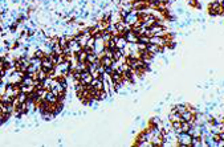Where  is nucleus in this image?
<instances>
[{
	"label": "nucleus",
	"instance_id": "obj_9",
	"mask_svg": "<svg viewBox=\"0 0 224 147\" xmlns=\"http://www.w3.org/2000/svg\"><path fill=\"white\" fill-rule=\"evenodd\" d=\"M114 37H116V48L124 49L128 45V41H126V39H125L124 36H114Z\"/></svg>",
	"mask_w": 224,
	"mask_h": 147
},
{
	"label": "nucleus",
	"instance_id": "obj_17",
	"mask_svg": "<svg viewBox=\"0 0 224 147\" xmlns=\"http://www.w3.org/2000/svg\"><path fill=\"white\" fill-rule=\"evenodd\" d=\"M58 45H60V47H61L62 49L68 47V40L65 39V36H64V35L58 37Z\"/></svg>",
	"mask_w": 224,
	"mask_h": 147
},
{
	"label": "nucleus",
	"instance_id": "obj_4",
	"mask_svg": "<svg viewBox=\"0 0 224 147\" xmlns=\"http://www.w3.org/2000/svg\"><path fill=\"white\" fill-rule=\"evenodd\" d=\"M93 77L92 74H90L89 70H82V72H80V82L81 84H84V85H89L90 82H92Z\"/></svg>",
	"mask_w": 224,
	"mask_h": 147
},
{
	"label": "nucleus",
	"instance_id": "obj_6",
	"mask_svg": "<svg viewBox=\"0 0 224 147\" xmlns=\"http://www.w3.org/2000/svg\"><path fill=\"white\" fill-rule=\"evenodd\" d=\"M68 47L70 48V50H72V53H78L80 50L82 49V47L80 45V43H78L77 40H70V41H68Z\"/></svg>",
	"mask_w": 224,
	"mask_h": 147
},
{
	"label": "nucleus",
	"instance_id": "obj_8",
	"mask_svg": "<svg viewBox=\"0 0 224 147\" xmlns=\"http://www.w3.org/2000/svg\"><path fill=\"white\" fill-rule=\"evenodd\" d=\"M124 37L126 39V41L128 43H138V36L135 35L133 31H126L125 32Z\"/></svg>",
	"mask_w": 224,
	"mask_h": 147
},
{
	"label": "nucleus",
	"instance_id": "obj_24",
	"mask_svg": "<svg viewBox=\"0 0 224 147\" xmlns=\"http://www.w3.org/2000/svg\"><path fill=\"white\" fill-rule=\"evenodd\" d=\"M190 147H200V138H194L191 139V146Z\"/></svg>",
	"mask_w": 224,
	"mask_h": 147
},
{
	"label": "nucleus",
	"instance_id": "obj_28",
	"mask_svg": "<svg viewBox=\"0 0 224 147\" xmlns=\"http://www.w3.org/2000/svg\"><path fill=\"white\" fill-rule=\"evenodd\" d=\"M0 98H1V94H0Z\"/></svg>",
	"mask_w": 224,
	"mask_h": 147
},
{
	"label": "nucleus",
	"instance_id": "obj_14",
	"mask_svg": "<svg viewBox=\"0 0 224 147\" xmlns=\"http://www.w3.org/2000/svg\"><path fill=\"white\" fill-rule=\"evenodd\" d=\"M36 74H37V80H40V81H44L48 77V74H46V72L44 69H39L36 72Z\"/></svg>",
	"mask_w": 224,
	"mask_h": 147
},
{
	"label": "nucleus",
	"instance_id": "obj_23",
	"mask_svg": "<svg viewBox=\"0 0 224 147\" xmlns=\"http://www.w3.org/2000/svg\"><path fill=\"white\" fill-rule=\"evenodd\" d=\"M149 40H150V37L146 35H141L138 36V43H142V44H149Z\"/></svg>",
	"mask_w": 224,
	"mask_h": 147
},
{
	"label": "nucleus",
	"instance_id": "obj_21",
	"mask_svg": "<svg viewBox=\"0 0 224 147\" xmlns=\"http://www.w3.org/2000/svg\"><path fill=\"white\" fill-rule=\"evenodd\" d=\"M191 127V125L187 122V121H180V129H182V131H188V129Z\"/></svg>",
	"mask_w": 224,
	"mask_h": 147
},
{
	"label": "nucleus",
	"instance_id": "obj_11",
	"mask_svg": "<svg viewBox=\"0 0 224 147\" xmlns=\"http://www.w3.org/2000/svg\"><path fill=\"white\" fill-rule=\"evenodd\" d=\"M40 114H41V118H43L44 121H52V119H54V117H56V114H53L52 111H48V110H41Z\"/></svg>",
	"mask_w": 224,
	"mask_h": 147
},
{
	"label": "nucleus",
	"instance_id": "obj_16",
	"mask_svg": "<svg viewBox=\"0 0 224 147\" xmlns=\"http://www.w3.org/2000/svg\"><path fill=\"white\" fill-rule=\"evenodd\" d=\"M17 101H19V103H24V102H27L28 100V94L27 93H24V92H20L19 96H17Z\"/></svg>",
	"mask_w": 224,
	"mask_h": 147
},
{
	"label": "nucleus",
	"instance_id": "obj_22",
	"mask_svg": "<svg viewBox=\"0 0 224 147\" xmlns=\"http://www.w3.org/2000/svg\"><path fill=\"white\" fill-rule=\"evenodd\" d=\"M161 123H162V119H161L159 117H154V118H151V119H150V123H149V125H153V126H159Z\"/></svg>",
	"mask_w": 224,
	"mask_h": 147
},
{
	"label": "nucleus",
	"instance_id": "obj_1",
	"mask_svg": "<svg viewBox=\"0 0 224 147\" xmlns=\"http://www.w3.org/2000/svg\"><path fill=\"white\" fill-rule=\"evenodd\" d=\"M191 139H192V136L190 135L188 132H186V131H182L180 134L176 135V143H178V146L190 147V146H191Z\"/></svg>",
	"mask_w": 224,
	"mask_h": 147
},
{
	"label": "nucleus",
	"instance_id": "obj_3",
	"mask_svg": "<svg viewBox=\"0 0 224 147\" xmlns=\"http://www.w3.org/2000/svg\"><path fill=\"white\" fill-rule=\"evenodd\" d=\"M104 49H105V43H104V40L101 39V36L100 37H94V47H93L94 53L98 54L101 52H104Z\"/></svg>",
	"mask_w": 224,
	"mask_h": 147
},
{
	"label": "nucleus",
	"instance_id": "obj_2",
	"mask_svg": "<svg viewBox=\"0 0 224 147\" xmlns=\"http://www.w3.org/2000/svg\"><path fill=\"white\" fill-rule=\"evenodd\" d=\"M122 20H124L126 24H129V25H134V24L138 21V11H137V9H131Z\"/></svg>",
	"mask_w": 224,
	"mask_h": 147
},
{
	"label": "nucleus",
	"instance_id": "obj_18",
	"mask_svg": "<svg viewBox=\"0 0 224 147\" xmlns=\"http://www.w3.org/2000/svg\"><path fill=\"white\" fill-rule=\"evenodd\" d=\"M33 57L40 58V60H43V58L45 57V53H44L43 50H41L39 47H37V48H36V50H35V56H33Z\"/></svg>",
	"mask_w": 224,
	"mask_h": 147
},
{
	"label": "nucleus",
	"instance_id": "obj_20",
	"mask_svg": "<svg viewBox=\"0 0 224 147\" xmlns=\"http://www.w3.org/2000/svg\"><path fill=\"white\" fill-rule=\"evenodd\" d=\"M100 60H101V64L104 66H110L113 62V58H108V57H105V56L102 58H100Z\"/></svg>",
	"mask_w": 224,
	"mask_h": 147
},
{
	"label": "nucleus",
	"instance_id": "obj_27",
	"mask_svg": "<svg viewBox=\"0 0 224 147\" xmlns=\"http://www.w3.org/2000/svg\"><path fill=\"white\" fill-rule=\"evenodd\" d=\"M114 70L112 69V66H105V72L104 73H108V74H112Z\"/></svg>",
	"mask_w": 224,
	"mask_h": 147
},
{
	"label": "nucleus",
	"instance_id": "obj_10",
	"mask_svg": "<svg viewBox=\"0 0 224 147\" xmlns=\"http://www.w3.org/2000/svg\"><path fill=\"white\" fill-rule=\"evenodd\" d=\"M90 85H92L93 88L97 90V92H100V90H102L104 82H102V80H101V78H93L92 82H90Z\"/></svg>",
	"mask_w": 224,
	"mask_h": 147
},
{
	"label": "nucleus",
	"instance_id": "obj_15",
	"mask_svg": "<svg viewBox=\"0 0 224 147\" xmlns=\"http://www.w3.org/2000/svg\"><path fill=\"white\" fill-rule=\"evenodd\" d=\"M86 52L84 49H81L78 53H76V56H77V58H78V61H81V62H85L86 61Z\"/></svg>",
	"mask_w": 224,
	"mask_h": 147
},
{
	"label": "nucleus",
	"instance_id": "obj_19",
	"mask_svg": "<svg viewBox=\"0 0 224 147\" xmlns=\"http://www.w3.org/2000/svg\"><path fill=\"white\" fill-rule=\"evenodd\" d=\"M97 58H98V57H97L96 53H88V54H86V62H89V64L94 62Z\"/></svg>",
	"mask_w": 224,
	"mask_h": 147
},
{
	"label": "nucleus",
	"instance_id": "obj_25",
	"mask_svg": "<svg viewBox=\"0 0 224 147\" xmlns=\"http://www.w3.org/2000/svg\"><path fill=\"white\" fill-rule=\"evenodd\" d=\"M104 56L108 58H113V49H109V48H105L104 49Z\"/></svg>",
	"mask_w": 224,
	"mask_h": 147
},
{
	"label": "nucleus",
	"instance_id": "obj_12",
	"mask_svg": "<svg viewBox=\"0 0 224 147\" xmlns=\"http://www.w3.org/2000/svg\"><path fill=\"white\" fill-rule=\"evenodd\" d=\"M45 101H46V102H49V103H56V102H58V101H57V96H56L53 92H50V90H48V93H46Z\"/></svg>",
	"mask_w": 224,
	"mask_h": 147
},
{
	"label": "nucleus",
	"instance_id": "obj_7",
	"mask_svg": "<svg viewBox=\"0 0 224 147\" xmlns=\"http://www.w3.org/2000/svg\"><path fill=\"white\" fill-rule=\"evenodd\" d=\"M52 68H54V64L52 62V60H50L48 56H45V57L41 60V69H44L46 72V70L52 69Z\"/></svg>",
	"mask_w": 224,
	"mask_h": 147
},
{
	"label": "nucleus",
	"instance_id": "obj_5",
	"mask_svg": "<svg viewBox=\"0 0 224 147\" xmlns=\"http://www.w3.org/2000/svg\"><path fill=\"white\" fill-rule=\"evenodd\" d=\"M146 49H147V52H149V53L157 56V54L162 53L163 50H165V48H161V47H158V45H154V44H147V45H146Z\"/></svg>",
	"mask_w": 224,
	"mask_h": 147
},
{
	"label": "nucleus",
	"instance_id": "obj_13",
	"mask_svg": "<svg viewBox=\"0 0 224 147\" xmlns=\"http://www.w3.org/2000/svg\"><path fill=\"white\" fill-rule=\"evenodd\" d=\"M20 84H21V85H24V86H32V85H33V78H32V77H28V76H24Z\"/></svg>",
	"mask_w": 224,
	"mask_h": 147
},
{
	"label": "nucleus",
	"instance_id": "obj_26",
	"mask_svg": "<svg viewBox=\"0 0 224 147\" xmlns=\"http://www.w3.org/2000/svg\"><path fill=\"white\" fill-rule=\"evenodd\" d=\"M146 45H147V44L137 43V48H138V50H139V52H141V50H145V49H146Z\"/></svg>",
	"mask_w": 224,
	"mask_h": 147
}]
</instances>
